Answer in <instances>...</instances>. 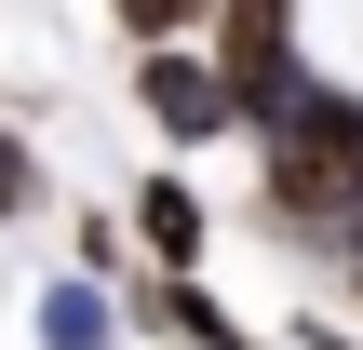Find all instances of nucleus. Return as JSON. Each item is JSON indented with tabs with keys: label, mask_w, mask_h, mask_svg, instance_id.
<instances>
[{
	"label": "nucleus",
	"mask_w": 363,
	"mask_h": 350,
	"mask_svg": "<svg viewBox=\"0 0 363 350\" xmlns=\"http://www.w3.org/2000/svg\"><path fill=\"white\" fill-rule=\"evenodd\" d=\"M135 243H148V270H202V243H216V202H202L189 175H148V189H135Z\"/></svg>",
	"instance_id": "4"
},
{
	"label": "nucleus",
	"mask_w": 363,
	"mask_h": 350,
	"mask_svg": "<svg viewBox=\"0 0 363 350\" xmlns=\"http://www.w3.org/2000/svg\"><path fill=\"white\" fill-rule=\"evenodd\" d=\"M108 13L135 27V54H148V40H202V0H108Z\"/></svg>",
	"instance_id": "7"
},
{
	"label": "nucleus",
	"mask_w": 363,
	"mask_h": 350,
	"mask_svg": "<svg viewBox=\"0 0 363 350\" xmlns=\"http://www.w3.org/2000/svg\"><path fill=\"white\" fill-rule=\"evenodd\" d=\"M242 350H256V337H242Z\"/></svg>",
	"instance_id": "9"
},
{
	"label": "nucleus",
	"mask_w": 363,
	"mask_h": 350,
	"mask_svg": "<svg viewBox=\"0 0 363 350\" xmlns=\"http://www.w3.org/2000/svg\"><path fill=\"white\" fill-rule=\"evenodd\" d=\"M13 216H40V148L0 121V229H13Z\"/></svg>",
	"instance_id": "6"
},
{
	"label": "nucleus",
	"mask_w": 363,
	"mask_h": 350,
	"mask_svg": "<svg viewBox=\"0 0 363 350\" xmlns=\"http://www.w3.org/2000/svg\"><path fill=\"white\" fill-rule=\"evenodd\" d=\"M296 13L310 0H202V67L229 81V135H269L296 94Z\"/></svg>",
	"instance_id": "1"
},
{
	"label": "nucleus",
	"mask_w": 363,
	"mask_h": 350,
	"mask_svg": "<svg viewBox=\"0 0 363 350\" xmlns=\"http://www.w3.org/2000/svg\"><path fill=\"white\" fill-rule=\"evenodd\" d=\"M296 350H363V337H337V324H310V310H296Z\"/></svg>",
	"instance_id": "8"
},
{
	"label": "nucleus",
	"mask_w": 363,
	"mask_h": 350,
	"mask_svg": "<svg viewBox=\"0 0 363 350\" xmlns=\"http://www.w3.org/2000/svg\"><path fill=\"white\" fill-rule=\"evenodd\" d=\"M121 324H148L162 350H242V324L216 310V283H202V270H148V297H135Z\"/></svg>",
	"instance_id": "3"
},
{
	"label": "nucleus",
	"mask_w": 363,
	"mask_h": 350,
	"mask_svg": "<svg viewBox=\"0 0 363 350\" xmlns=\"http://www.w3.org/2000/svg\"><path fill=\"white\" fill-rule=\"evenodd\" d=\"M40 350H121V310H108L94 270H67V283L40 297Z\"/></svg>",
	"instance_id": "5"
},
{
	"label": "nucleus",
	"mask_w": 363,
	"mask_h": 350,
	"mask_svg": "<svg viewBox=\"0 0 363 350\" xmlns=\"http://www.w3.org/2000/svg\"><path fill=\"white\" fill-rule=\"evenodd\" d=\"M135 108H148L162 148H216V135H229V81L202 67V40H148V54H135Z\"/></svg>",
	"instance_id": "2"
}]
</instances>
